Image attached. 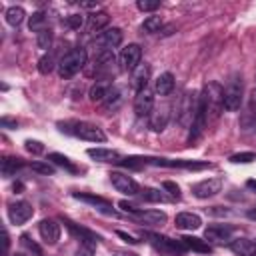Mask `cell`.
I'll return each instance as SVG.
<instances>
[{
	"label": "cell",
	"instance_id": "obj_25",
	"mask_svg": "<svg viewBox=\"0 0 256 256\" xmlns=\"http://www.w3.org/2000/svg\"><path fill=\"white\" fill-rule=\"evenodd\" d=\"M108 22H110V14H108L106 10L92 12L90 18H88V26H90L92 32H100V30H104V28L108 26Z\"/></svg>",
	"mask_w": 256,
	"mask_h": 256
},
{
	"label": "cell",
	"instance_id": "obj_45",
	"mask_svg": "<svg viewBox=\"0 0 256 256\" xmlns=\"http://www.w3.org/2000/svg\"><path fill=\"white\" fill-rule=\"evenodd\" d=\"M30 168L34 172H40V174H54V168L50 164H42V162H32Z\"/></svg>",
	"mask_w": 256,
	"mask_h": 256
},
{
	"label": "cell",
	"instance_id": "obj_14",
	"mask_svg": "<svg viewBox=\"0 0 256 256\" xmlns=\"http://www.w3.org/2000/svg\"><path fill=\"white\" fill-rule=\"evenodd\" d=\"M232 232H234V226H230V224H210L204 230V236H206V242L224 244V242L230 240Z\"/></svg>",
	"mask_w": 256,
	"mask_h": 256
},
{
	"label": "cell",
	"instance_id": "obj_38",
	"mask_svg": "<svg viewBox=\"0 0 256 256\" xmlns=\"http://www.w3.org/2000/svg\"><path fill=\"white\" fill-rule=\"evenodd\" d=\"M252 160H256V154L254 152H238V154H232L230 156V162H234V164H248Z\"/></svg>",
	"mask_w": 256,
	"mask_h": 256
},
{
	"label": "cell",
	"instance_id": "obj_52",
	"mask_svg": "<svg viewBox=\"0 0 256 256\" xmlns=\"http://www.w3.org/2000/svg\"><path fill=\"white\" fill-rule=\"evenodd\" d=\"M246 216H248L250 220H256V208H250V210L246 212Z\"/></svg>",
	"mask_w": 256,
	"mask_h": 256
},
{
	"label": "cell",
	"instance_id": "obj_4",
	"mask_svg": "<svg viewBox=\"0 0 256 256\" xmlns=\"http://www.w3.org/2000/svg\"><path fill=\"white\" fill-rule=\"evenodd\" d=\"M144 238H148V242L158 250L162 252L164 256H182L188 248L182 244V240H172L168 236H162V234H156V232H146Z\"/></svg>",
	"mask_w": 256,
	"mask_h": 256
},
{
	"label": "cell",
	"instance_id": "obj_20",
	"mask_svg": "<svg viewBox=\"0 0 256 256\" xmlns=\"http://www.w3.org/2000/svg\"><path fill=\"white\" fill-rule=\"evenodd\" d=\"M174 224L180 230H190L192 232V230H198L202 226V218L194 212H180V214H176Z\"/></svg>",
	"mask_w": 256,
	"mask_h": 256
},
{
	"label": "cell",
	"instance_id": "obj_1",
	"mask_svg": "<svg viewBox=\"0 0 256 256\" xmlns=\"http://www.w3.org/2000/svg\"><path fill=\"white\" fill-rule=\"evenodd\" d=\"M198 102H200V108L204 110L206 124L218 120V116L224 110V88L216 80L206 82L202 92H200V100Z\"/></svg>",
	"mask_w": 256,
	"mask_h": 256
},
{
	"label": "cell",
	"instance_id": "obj_33",
	"mask_svg": "<svg viewBox=\"0 0 256 256\" xmlns=\"http://www.w3.org/2000/svg\"><path fill=\"white\" fill-rule=\"evenodd\" d=\"M162 28V18L160 16H148L144 22H142V30L148 32V34H154Z\"/></svg>",
	"mask_w": 256,
	"mask_h": 256
},
{
	"label": "cell",
	"instance_id": "obj_42",
	"mask_svg": "<svg viewBox=\"0 0 256 256\" xmlns=\"http://www.w3.org/2000/svg\"><path fill=\"white\" fill-rule=\"evenodd\" d=\"M24 148H26L30 154H42V152H44V144L38 142V140H26V142H24Z\"/></svg>",
	"mask_w": 256,
	"mask_h": 256
},
{
	"label": "cell",
	"instance_id": "obj_49",
	"mask_svg": "<svg viewBox=\"0 0 256 256\" xmlns=\"http://www.w3.org/2000/svg\"><path fill=\"white\" fill-rule=\"evenodd\" d=\"M0 124H2L4 128H10V126H12V128H16V120H10V118H2V120H0Z\"/></svg>",
	"mask_w": 256,
	"mask_h": 256
},
{
	"label": "cell",
	"instance_id": "obj_6",
	"mask_svg": "<svg viewBox=\"0 0 256 256\" xmlns=\"http://www.w3.org/2000/svg\"><path fill=\"white\" fill-rule=\"evenodd\" d=\"M140 58H142V48L138 44H128V46L122 48V52L118 56V62H120L122 70L134 72L140 66Z\"/></svg>",
	"mask_w": 256,
	"mask_h": 256
},
{
	"label": "cell",
	"instance_id": "obj_40",
	"mask_svg": "<svg viewBox=\"0 0 256 256\" xmlns=\"http://www.w3.org/2000/svg\"><path fill=\"white\" fill-rule=\"evenodd\" d=\"M136 6H138V10H142V12H154V10L160 8V2H158V0H138Z\"/></svg>",
	"mask_w": 256,
	"mask_h": 256
},
{
	"label": "cell",
	"instance_id": "obj_50",
	"mask_svg": "<svg viewBox=\"0 0 256 256\" xmlns=\"http://www.w3.org/2000/svg\"><path fill=\"white\" fill-rule=\"evenodd\" d=\"M114 256H138L136 252H128V250H116Z\"/></svg>",
	"mask_w": 256,
	"mask_h": 256
},
{
	"label": "cell",
	"instance_id": "obj_54",
	"mask_svg": "<svg viewBox=\"0 0 256 256\" xmlns=\"http://www.w3.org/2000/svg\"><path fill=\"white\" fill-rule=\"evenodd\" d=\"M14 256H24V254H14Z\"/></svg>",
	"mask_w": 256,
	"mask_h": 256
},
{
	"label": "cell",
	"instance_id": "obj_13",
	"mask_svg": "<svg viewBox=\"0 0 256 256\" xmlns=\"http://www.w3.org/2000/svg\"><path fill=\"white\" fill-rule=\"evenodd\" d=\"M38 232H40V238L44 240V244H48V246H54V244L60 240V224H58L54 218H44V220H40Z\"/></svg>",
	"mask_w": 256,
	"mask_h": 256
},
{
	"label": "cell",
	"instance_id": "obj_36",
	"mask_svg": "<svg viewBox=\"0 0 256 256\" xmlns=\"http://www.w3.org/2000/svg\"><path fill=\"white\" fill-rule=\"evenodd\" d=\"M120 164L126 166V168H142L144 164H148V160L140 158V156H128V158H122Z\"/></svg>",
	"mask_w": 256,
	"mask_h": 256
},
{
	"label": "cell",
	"instance_id": "obj_19",
	"mask_svg": "<svg viewBox=\"0 0 256 256\" xmlns=\"http://www.w3.org/2000/svg\"><path fill=\"white\" fill-rule=\"evenodd\" d=\"M134 218H138L140 222H144V224H150V226H158V224H164L166 220H168V216H166V212H162V210H134V212H130Z\"/></svg>",
	"mask_w": 256,
	"mask_h": 256
},
{
	"label": "cell",
	"instance_id": "obj_7",
	"mask_svg": "<svg viewBox=\"0 0 256 256\" xmlns=\"http://www.w3.org/2000/svg\"><path fill=\"white\" fill-rule=\"evenodd\" d=\"M74 136L88 140V142H106V134L100 126L90 124V122H74Z\"/></svg>",
	"mask_w": 256,
	"mask_h": 256
},
{
	"label": "cell",
	"instance_id": "obj_37",
	"mask_svg": "<svg viewBox=\"0 0 256 256\" xmlns=\"http://www.w3.org/2000/svg\"><path fill=\"white\" fill-rule=\"evenodd\" d=\"M142 196H144V200H148V202H166V200H168V198H166L160 190H156V188H146Z\"/></svg>",
	"mask_w": 256,
	"mask_h": 256
},
{
	"label": "cell",
	"instance_id": "obj_46",
	"mask_svg": "<svg viewBox=\"0 0 256 256\" xmlns=\"http://www.w3.org/2000/svg\"><path fill=\"white\" fill-rule=\"evenodd\" d=\"M94 248H96V246H90V244H80V248L76 250V256H92V254H94Z\"/></svg>",
	"mask_w": 256,
	"mask_h": 256
},
{
	"label": "cell",
	"instance_id": "obj_23",
	"mask_svg": "<svg viewBox=\"0 0 256 256\" xmlns=\"http://www.w3.org/2000/svg\"><path fill=\"white\" fill-rule=\"evenodd\" d=\"M180 240L188 250H194V252H200V254H210L212 252L210 242H206V240H202L198 236H182Z\"/></svg>",
	"mask_w": 256,
	"mask_h": 256
},
{
	"label": "cell",
	"instance_id": "obj_15",
	"mask_svg": "<svg viewBox=\"0 0 256 256\" xmlns=\"http://www.w3.org/2000/svg\"><path fill=\"white\" fill-rule=\"evenodd\" d=\"M220 190H222V180L220 178H208V180H202V182L192 186V194L196 198H212Z\"/></svg>",
	"mask_w": 256,
	"mask_h": 256
},
{
	"label": "cell",
	"instance_id": "obj_8",
	"mask_svg": "<svg viewBox=\"0 0 256 256\" xmlns=\"http://www.w3.org/2000/svg\"><path fill=\"white\" fill-rule=\"evenodd\" d=\"M148 164L154 166H168V168H186V170H206L212 164L200 160H168V158H146Z\"/></svg>",
	"mask_w": 256,
	"mask_h": 256
},
{
	"label": "cell",
	"instance_id": "obj_26",
	"mask_svg": "<svg viewBox=\"0 0 256 256\" xmlns=\"http://www.w3.org/2000/svg\"><path fill=\"white\" fill-rule=\"evenodd\" d=\"M148 80H150V68H148L146 64L138 66V68L134 70V80H132L134 90H136V92H140V90L148 88Z\"/></svg>",
	"mask_w": 256,
	"mask_h": 256
},
{
	"label": "cell",
	"instance_id": "obj_18",
	"mask_svg": "<svg viewBox=\"0 0 256 256\" xmlns=\"http://www.w3.org/2000/svg\"><path fill=\"white\" fill-rule=\"evenodd\" d=\"M64 224H66V228L80 240V244H90V246H96L98 244V240H100V236L98 234H94V232H90L88 228H82V226H78V224H74L72 220H68V218H64Z\"/></svg>",
	"mask_w": 256,
	"mask_h": 256
},
{
	"label": "cell",
	"instance_id": "obj_27",
	"mask_svg": "<svg viewBox=\"0 0 256 256\" xmlns=\"http://www.w3.org/2000/svg\"><path fill=\"white\" fill-rule=\"evenodd\" d=\"M24 166V162L20 158H12V156H4L2 162H0V172L4 178H10L16 174V170H20Z\"/></svg>",
	"mask_w": 256,
	"mask_h": 256
},
{
	"label": "cell",
	"instance_id": "obj_3",
	"mask_svg": "<svg viewBox=\"0 0 256 256\" xmlns=\"http://www.w3.org/2000/svg\"><path fill=\"white\" fill-rule=\"evenodd\" d=\"M86 60H88V54H86V50H84L82 46L72 48V50L66 52V54L60 58V62H58V76H60L62 80L72 78L74 74H78V72L84 68Z\"/></svg>",
	"mask_w": 256,
	"mask_h": 256
},
{
	"label": "cell",
	"instance_id": "obj_16",
	"mask_svg": "<svg viewBox=\"0 0 256 256\" xmlns=\"http://www.w3.org/2000/svg\"><path fill=\"white\" fill-rule=\"evenodd\" d=\"M72 196H74L76 200H82V202H86V204H92L96 210H100V212H104V214H108V216H114V214H116V210L112 208V202H108V200L102 198V196L82 194V192H74Z\"/></svg>",
	"mask_w": 256,
	"mask_h": 256
},
{
	"label": "cell",
	"instance_id": "obj_24",
	"mask_svg": "<svg viewBox=\"0 0 256 256\" xmlns=\"http://www.w3.org/2000/svg\"><path fill=\"white\" fill-rule=\"evenodd\" d=\"M154 90H156V94H160V96H168V94L174 90V76H172V72H162V74L156 78Z\"/></svg>",
	"mask_w": 256,
	"mask_h": 256
},
{
	"label": "cell",
	"instance_id": "obj_9",
	"mask_svg": "<svg viewBox=\"0 0 256 256\" xmlns=\"http://www.w3.org/2000/svg\"><path fill=\"white\" fill-rule=\"evenodd\" d=\"M110 182L112 186L120 192V194H126V196H136L140 192V186L138 182L128 176V174H122V172H110Z\"/></svg>",
	"mask_w": 256,
	"mask_h": 256
},
{
	"label": "cell",
	"instance_id": "obj_44",
	"mask_svg": "<svg viewBox=\"0 0 256 256\" xmlns=\"http://www.w3.org/2000/svg\"><path fill=\"white\" fill-rule=\"evenodd\" d=\"M254 120H256V86L250 90V94H248V110H246Z\"/></svg>",
	"mask_w": 256,
	"mask_h": 256
},
{
	"label": "cell",
	"instance_id": "obj_2",
	"mask_svg": "<svg viewBox=\"0 0 256 256\" xmlns=\"http://www.w3.org/2000/svg\"><path fill=\"white\" fill-rule=\"evenodd\" d=\"M198 98H200V92H196V90H184L182 96L178 98V102L174 106V110H176L174 116L180 126L188 128L194 124L196 114H198Z\"/></svg>",
	"mask_w": 256,
	"mask_h": 256
},
{
	"label": "cell",
	"instance_id": "obj_39",
	"mask_svg": "<svg viewBox=\"0 0 256 256\" xmlns=\"http://www.w3.org/2000/svg\"><path fill=\"white\" fill-rule=\"evenodd\" d=\"M20 242H22V246H26L30 252H34V256H42V248H40L34 240H30L28 234H22V236H20Z\"/></svg>",
	"mask_w": 256,
	"mask_h": 256
},
{
	"label": "cell",
	"instance_id": "obj_34",
	"mask_svg": "<svg viewBox=\"0 0 256 256\" xmlns=\"http://www.w3.org/2000/svg\"><path fill=\"white\" fill-rule=\"evenodd\" d=\"M44 22H46V14L38 10V12H34V14L30 16V20H28V26H30V30H36V32H38V30L46 28V26H44Z\"/></svg>",
	"mask_w": 256,
	"mask_h": 256
},
{
	"label": "cell",
	"instance_id": "obj_51",
	"mask_svg": "<svg viewBox=\"0 0 256 256\" xmlns=\"http://www.w3.org/2000/svg\"><path fill=\"white\" fill-rule=\"evenodd\" d=\"M80 6H82V8H96L98 2H80Z\"/></svg>",
	"mask_w": 256,
	"mask_h": 256
},
{
	"label": "cell",
	"instance_id": "obj_43",
	"mask_svg": "<svg viewBox=\"0 0 256 256\" xmlns=\"http://www.w3.org/2000/svg\"><path fill=\"white\" fill-rule=\"evenodd\" d=\"M162 188L170 194V196H174L176 200L180 198V188H178V184L176 182H172V180H166V182H162Z\"/></svg>",
	"mask_w": 256,
	"mask_h": 256
},
{
	"label": "cell",
	"instance_id": "obj_12",
	"mask_svg": "<svg viewBox=\"0 0 256 256\" xmlns=\"http://www.w3.org/2000/svg\"><path fill=\"white\" fill-rule=\"evenodd\" d=\"M154 110V94L152 90L144 88L140 92H136L134 96V112L138 118H144V116H150Z\"/></svg>",
	"mask_w": 256,
	"mask_h": 256
},
{
	"label": "cell",
	"instance_id": "obj_47",
	"mask_svg": "<svg viewBox=\"0 0 256 256\" xmlns=\"http://www.w3.org/2000/svg\"><path fill=\"white\" fill-rule=\"evenodd\" d=\"M2 244H4V256H8V250H10V236H8L6 230L2 232Z\"/></svg>",
	"mask_w": 256,
	"mask_h": 256
},
{
	"label": "cell",
	"instance_id": "obj_35",
	"mask_svg": "<svg viewBox=\"0 0 256 256\" xmlns=\"http://www.w3.org/2000/svg\"><path fill=\"white\" fill-rule=\"evenodd\" d=\"M54 70V58L50 54H44L40 60H38V72L40 74H50Z\"/></svg>",
	"mask_w": 256,
	"mask_h": 256
},
{
	"label": "cell",
	"instance_id": "obj_10",
	"mask_svg": "<svg viewBox=\"0 0 256 256\" xmlns=\"http://www.w3.org/2000/svg\"><path fill=\"white\" fill-rule=\"evenodd\" d=\"M32 214H34V208H32V204L26 202V200H16V202H12V204L8 206V218H10V222L16 224V226L28 222V220L32 218Z\"/></svg>",
	"mask_w": 256,
	"mask_h": 256
},
{
	"label": "cell",
	"instance_id": "obj_21",
	"mask_svg": "<svg viewBox=\"0 0 256 256\" xmlns=\"http://www.w3.org/2000/svg\"><path fill=\"white\" fill-rule=\"evenodd\" d=\"M86 154L96 162H116V164H120V160H122L120 152L110 150V148H88Z\"/></svg>",
	"mask_w": 256,
	"mask_h": 256
},
{
	"label": "cell",
	"instance_id": "obj_41",
	"mask_svg": "<svg viewBox=\"0 0 256 256\" xmlns=\"http://www.w3.org/2000/svg\"><path fill=\"white\" fill-rule=\"evenodd\" d=\"M82 24H84V16L82 14H70V16H66V26L68 28L78 30V28H82Z\"/></svg>",
	"mask_w": 256,
	"mask_h": 256
},
{
	"label": "cell",
	"instance_id": "obj_17",
	"mask_svg": "<svg viewBox=\"0 0 256 256\" xmlns=\"http://www.w3.org/2000/svg\"><path fill=\"white\" fill-rule=\"evenodd\" d=\"M168 120H170V106L168 104L154 106V110L150 114V128L154 132H162L168 126Z\"/></svg>",
	"mask_w": 256,
	"mask_h": 256
},
{
	"label": "cell",
	"instance_id": "obj_48",
	"mask_svg": "<svg viewBox=\"0 0 256 256\" xmlns=\"http://www.w3.org/2000/svg\"><path fill=\"white\" fill-rule=\"evenodd\" d=\"M116 234H118V236H120V238H124V240H126V242H128V244H138V240H136V238H134V236H130V234H126V232H122V230H118V232H116Z\"/></svg>",
	"mask_w": 256,
	"mask_h": 256
},
{
	"label": "cell",
	"instance_id": "obj_31",
	"mask_svg": "<svg viewBox=\"0 0 256 256\" xmlns=\"http://www.w3.org/2000/svg\"><path fill=\"white\" fill-rule=\"evenodd\" d=\"M120 102H122V90L118 86H108V94L104 98V104L108 108H116Z\"/></svg>",
	"mask_w": 256,
	"mask_h": 256
},
{
	"label": "cell",
	"instance_id": "obj_53",
	"mask_svg": "<svg viewBox=\"0 0 256 256\" xmlns=\"http://www.w3.org/2000/svg\"><path fill=\"white\" fill-rule=\"evenodd\" d=\"M246 186H248L250 190H256V180H248V182H246Z\"/></svg>",
	"mask_w": 256,
	"mask_h": 256
},
{
	"label": "cell",
	"instance_id": "obj_11",
	"mask_svg": "<svg viewBox=\"0 0 256 256\" xmlns=\"http://www.w3.org/2000/svg\"><path fill=\"white\" fill-rule=\"evenodd\" d=\"M122 38H124V34H122V30L116 28V26L102 30V32L98 34V38H96L98 52H102V50H112V48L120 46V44H122Z\"/></svg>",
	"mask_w": 256,
	"mask_h": 256
},
{
	"label": "cell",
	"instance_id": "obj_29",
	"mask_svg": "<svg viewBox=\"0 0 256 256\" xmlns=\"http://www.w3.org/2000/svg\"><path fill=\"white\" fill-rule=\"evenodd\" d=\"M48 160H52L56 166H62V168L68 170V172H78V168L74 166V162H72L68 156L60 154V152H52V154H48Z\"/></svg>",
	"mask_w": 256,
	"mask_h": 256
},
{
	"label": "cell",
	"instance_id": "obj_30",
	"mask_svg": "<svg viewBox=\"0 0 256 256\" xmlns=\"http://www.w3.org/2000/svg\"><path fill=\"white\" fill-rule=\"evenodd\" d=\"M52 38H54V32L48 26L42 28V30H38L36 32V44H38V48H42V50L50 48L52 46Z\"/></svg>",
	"mask_w": 256,
	"mask_h": 256
},
{
	"label": "cell",
	"instance_id": "obj_32",
	"mask_svg": "<svg viewBox=\"0 0 256 256\" xmlns=\"http://www.w3.org/2000/svg\"><path fill=\"white\" fill-rule=\"evenodd\" d=\"M106 94H108V86H104V84H94L92 88H90V92H88V98L92 100V102H104V98H106Z\"/></svg>",
	"mask_w": 256,
	"mask_h": 256
},
{
	"label": "cell",
	"instance_id": "obj_5",
	"mask_svg": "<svg viewBox=\"0 0 256 256\" xmlns=\"http://www.w3.org/2000/svg\"><path fill=\"white\" fill-rule=\"evenodd\" d=\"M242 98H244V82L240 74H232L230 80L224 86V108L234 112L242 106Z\"/></svg>",
	"mask_w": 256,
	"mask_h": 256
},
{
	"label": "cell",
	"instance_id": "obj_22",
	"mask_svg": "<svg viewBox=\"0 0 256 256\" xmlns=\"http://www.w3.org/2000/svg\"><path fill=\"white\" fill-rule=\"evenodd\" d=\"M230 250L236 256H256V242L250 238H236L230 242Z\"/></svg>",
	"mask_w": 256,
	"mask_h": 256
},
{
	"label": "cell",
	"instance_id": "obj_28",
	"mask_svg": "<svg viewBox=\"0 0 256 256\" xmlns=\"http://www.w3.org/2000/svg\"><path fill=\"white\" fill-rule=\"evenodd\" d=\"M4 16H6V22L10 26H20L24 22V18H26V10L22 6H8Z\"/></svg>",
	"mask_w": 256,
	"mask_h": 256
}]
</instances>
